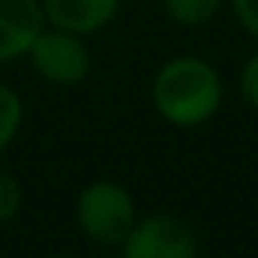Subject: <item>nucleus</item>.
<instances>
[{
	"label": "nucleus",
	"mask_w": 258,
	"mask_h": 258,
	"mask_svg": "<svg viewBox=\"0 0 258 258\" xmlns=\"http://www.w3.org/2000/svg\"><path fill=\"white\" fill-rule=\"evenodd\" d=\"M45 27L39 0H0V63L27 57V48Z\"/></svg>",
	"instance_id": "5"
},
{
	"label": "nucleus",
	"mask_w": 258,
	"mask_h": 258,
	"mask_svg": "<svg viewBox=\"0 0 258 258\" xmlns=\"http://www.w3.org/2000/svg\"><path fill=\"white\" fill-rule=\"evenodd\" d=\"M105 258H123V252H117V255H105Z\"/></svg>",
	"instance_id": "12"
},
{
	"label": "nucleus",
	"mask_w": 258,
	"mask_h": 258,
	"mask_svg": "<svg viewBox=\"0 0 258 258\" xmlns=\"http://www.w3.org/2000/svg\"><path fill=\"white\" fill-rule=\"evenodd\" d=\"M135 219V198L117 180H90L75 198V222L81 234L99 246H120Z\"/></svg>",
	"instance_id": "2"
},
{
	"label": "nucleus",
	"mask_w": 258,
	"mask_h": 258,
	"mask_svg": "<svg viewBox=\"0 0 258 258\" xmlns=\"http://www.w3.org/2000/svg\"><path fill=\"white\" fill-rule=\"evenodd\" d=\"M54 258H69V255H54Z\"/></svg>",
	"instance_id": "13"
},
{
	"label": "nucleus",
	"mask_w": 258,
	"mask_h": 258,
	"mask_svg": "<svg viewBox=\"0 0 258 258\" xmlns=\"http://www.w3.org/2000/svg\"><path fill=\"white\" fill-rule=\"evenodd\" d=\"M24 123V102L15 87L0 81V156L12 147Z\"/></svg>",
	"instance_id": "7"
},
{
	"label": "nucleus",
	"mask_w": 258,
	"mask_h": 258,
	"mask_svg": "<svg viewBox=\"0 0 258 258\" xmlns=\"http://www.w3.org/2000/svg\"><path fill=\"white\" fill-rule=\"evenodd\" d=\"M21 204H24L21 183H18L9 171L0 168V225H3V222H12V219L18 216Z\"/></svg>",
	"instance_id": "9"
},
{
	"label": "nucleus",
	"mask_w": 258,
	"mask_h": 258,
	"mask_svg": "<svg viewBox=\"0 0 258 258\" xmlns=\"http://www.w3.org/2000/svg\"><path fill=\"white\" fill-rule=\"evenodd\" d=\"M120 252L123 258H198V237L189 222L171 213H150L135 219Z\"/></svg>",
	"instance_id": "4"
},
{
	"label": "nucleus",
	"mask_w": 258,
	"mask_h": 258,
	"mask_svg": "<svg viewBox=\"0 0 258 258\" xmlns=\"http://www.w3.org/2000/svg\"><path fill=\"white\" fill-rule=\"evenodd\" d=\"M231 12L237 24L258 42V0H231Z\"/></svg>",
	"instance_id": "11"
},
{
	"label": "nucleus",
	"mask_w": 258,
	"mask_h": 258,
	"mask_svg": "<svg viewBox=\"0 0 258 258\" xmlns=\"http://www.w3.org/2000/svg\"><path fill=\"white\" fill-rule=\"evenodd\" d=\"M27 60L42 81L54 87H75L93 69V57H90L84 36L51 27V24L39 30V36L27 48Z\"/></svg>",
	"instance_id": "3"
},
{
	"label": "nucleus",
	"mask_w": 258,
	"mask_h": 258,
	"mask_svg": "<svg viewBox=\"0 0 258 258\" xmlns=\"http://www.w3.org/2000/svg\"><path fill=\"white\" fill-rule=\"evenodd\" d=\"M222 96L225 87L219 69L198 54H177L165 60L150 84L156 114L177 129H195L213 120L222 108Z\"/></svg>",
	"instance_id": "1"
},
{
	"label": "nucleus",
	"mask_w": 258,
	"mask_h": 258,
	"mask_svg": "<svg viewBox=\"0 0 258 258\" xmlns=\"http://www.w3.org/2000/svg\"><path fill=\"white\" fill-rule=\"evenodd\" d=\"M162 9L180 27H201L216 18L222 0H162Z\"/></svg>",
	"instance_id": "8"
},
{
	"label": "nucleus",
	"mask_w": 258,
	"mask_h": 258,
	"mask_svg": "<svg viewBox=\"0 0 258 258\" xmlns=\"http://www.w3.org/2000/svg\"><path fill=\"white\" fill-rule=\"evenodd\" d=\"M39 3L45 12V24L87 39L105 30L117 18L123 0H39Z\"/></svg>",
	"instance_id": "6"
},
{
	"label": "nucleus",
	"mask_w": 258,
	"mask_h": 258,
	"mask_svg": "<svg viewBox=\"0 0 258 258\" xmlns=\"http://www.w3.org/2000/svg\"><path fill=\"white\" fill-rule=\"evenodd\" d=\"M237 87H240V96L249 108L258 111V48L246 57V63L240 66V78H237Z\"/></svg>",
	"instance_id": "10"
}]
</instances>
